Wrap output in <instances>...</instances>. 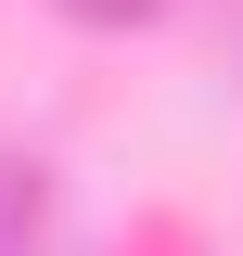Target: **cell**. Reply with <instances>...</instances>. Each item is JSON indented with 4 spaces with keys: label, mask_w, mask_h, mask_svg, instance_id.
<instances>
[{
    "label": "cell",
    "mask_w": 243,
    "mask_h": 256,
    "mask_svg": "<svg viewBox=\"0 0 243 256\" xmlns=\"http://www.w3.org/2000/svg\"><path fill=\"white\" fill-rule=\"evenodd\" d=\"M38 205H52L38 154H0V256H38Z\"/></svg>",
    "instance_id": "6da1fadb"
}]
</instances>
